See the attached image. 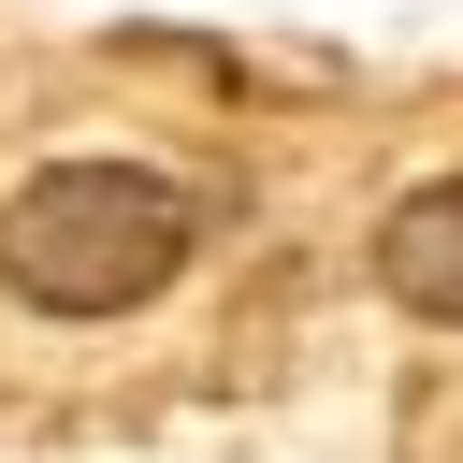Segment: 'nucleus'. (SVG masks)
<instances>
[{"label": "nucleus", "instance_id": "f03ea898", "mask_svg": "<svg viewBox=\"0 0 463 463\" xmlns=\"http://www.w3.org/2000/svg\"><path fill=\"white\" fill-rule=\"evenodd\" d=\"M376 275H391V304H405V318H463V174H434L420 203H391Z\"/></svg>", "mask_w": 463, "mask_h": 463}, {"label": "nucleus", "instance_id": "f257e3e1", "mask_svg": "<svg viewBox=\"0 0 463 463\" xmlns=\"http://www.w3.org/2000/svg\"><path fill=\"white\" fill-rule=\"evenodd\" d=\"M188 260V188L145 159H58L0 203V289L43 318H130Z\"/></svg>", "mask_w": 463, "mask_h": 463}]
</instances>
